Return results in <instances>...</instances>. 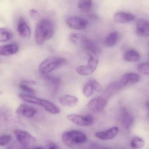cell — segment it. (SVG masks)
Masks as SVG:
<instances>
[{
    "instance_id": "1",
    "label": "cell",
    "mask_w": 149,
    "mask_h": 149,
    "mask_svg": "<svg viewBox=\"0 0 149 149\" xmlns=\"http://www.w3.org/2000/svg\"><path fill=\"white\" fill-rule=\"evenodd\" d=\"M55 32V25L51 20L44 18L40 20L36 26L35 40L38 45L51 38Z\"/></svg>"
},
{
    "instance_id": "2",
    "label": "cell",
    "mask_w": 149,
    "mask_h": 149,
    "mask_svg": "<svg viewBox=\"0 0 149 149\" xmlns=\"http://www.w3.org/2000/svg\"><path fill=\"white\" fill-rule=\"evenodd\" d=\"M62 140L67 147L74 148L85 144L87 141L88 138L86 134L82 131L70 130L63 133Z\"/></svg>"
},
{
    "instance_id": "3",
    "label": "cell",
    "mask_w": 149,
    "mask_h": 149,
    "mask_svg": "<svg viewBox=\"0 0 149 149\" xmlns=\"http://www.w3.org/2000/svg\"><path fill=\"white\" fill-rule=\"evenodd\" d=\"M65 62V59L60 57H52L48 58L39 65V71L42 74H47L63 64Z\"/></svg>"
},
{
    "instance_id": "4",
    "label": "cell",
    "mask_w": 149,
    "mask_h": 149,
    "mask_svg": "<svg viewBox=\"0 0 149 149\" xmlns=\"http://www.w3.org/2000/svg\"><path fill=\"white\" fill-rule=\"evenodd\" d=\"M14 133L16 139L23 148H30L36 142V138L29 132L25 130L16 129Z\"/></svg>"
},
{
    "instance_id": "5",
    "label": "cell",
    "mask_w": 149,
    "mask_h": 149,
    "mask_svg": "<svg viewBox=\"0 0 149 149\" xmlns=\"http://www.w3.org/2000/svg\"><path fill=\"white\" fill-rule=\"evenodd\" d=\"M87 64L86 65L77 66L75 71L80 75L88 76L92 74L96 70L99 60L97 56L89 55Z\"/></svg>"
},
{
    "instance_id": "6",
    "label": "cell",
    "mask_w": 149,
    "mask_h": 149,
    "mask_svg": "<svg viewBox=\"0 0 149 149\" xmlns=\"http://www.w3.org/2000/svg\"><path fill=\"white\" fill-rule=\"evenodd\" d=\"M67 119L74 124L81 127H88L93 125L95 122L94 117L90 115H69Z\"/></svg>"
},
{
    "instance_id": "7",
    "label": "cell",
    "mask_w": 149,
    "mask_h": 149,
    "mask_svg": "<svg viewBox=\"0 0 149 149\" xmlns=\"http://www.w3.org/2000/svg\"><path fill=\"white\" fill-rule=\"evenodd\" d=\"M66 22L70 28L78 30L84 29L86 28L88 24L86 19L77 16H70L67 17Z\"/></svg>"
},
{
    "instance_id": "8",
    "label": "cell",
    "mask_w": 149,
    "mask_h": 149,
    "mask_svg": "<svg viewBox=\"0 0 149 149\" xmlns=\"http://www.w3.org/2000/svg\"><path fill=\"white\" fill-rule=\"evenodd\" d=\"M107 104V99L103 97H98L93 99L87 105L88 108L94 113L101 112Z\"/></svg>"
},
{
    "instance_id": "9",
    "label": "cell",
    "mask_w": 149,
    "mask_h": 149,
    "mask_svg": "<svg viewBox=\"0 0 149 149\" xmlns=\"http://www.w3.org/2000/svg\"><path fill=\"white\" fill-rule=\"evenodd\" d=\"M45 80L49 90L52 94H56L58 92L60 85L61 80L58 77L51 76L47 74H42Z\"/></svg>"
},
{
    "instance_id": "10",
    "label": "cell",
    "mask_w": 149,
    "mask_h": 149,
    "mask_svg": "<svg viewBox=\"0 0 149 149\" xmlns=\"http://www.w3.org/2000/svg\"><path fill=\"white\" fill-rule=\"evenodd\" d=\"M82 45L87 54L89 55L97 56L100 53L101 50L98 45L92 40L85 37L81 42Z\"/></svg>"
},
{
    "instance_id": "11",
    "label": "cell",
    "mask_w": 149,
    "mask_h": 149,
    "mask_svg": "<svg viewBox=\"0 0 149 149\" xmlns=\"http://www.w3.org/2000/svg\"><path fill=\"white\" fill-rule=\"evenodd\" d=\"M140 77L137 73H126L123 75L120 80L117 81L121 89L124 87L131 86L138 82Z\"/></svg>"
},
{
    "instance_id": "12",
    "label": "cell",
    "mask_w": 149,
    "mask_h": 149,
    "mask_svg": "<svg viewBox=\"0 0 149 149\" xmlns=\"http://www.w3.org/2000/svg\"><path fill=\"white\" fill-rule=\"evenodd\" d=\"M136 32L141 37L149 36V22L146 19H138L136 22Z\"/></svg>"
},
{
    "instance_id": "13",
    "label": "cell",
    "mask_w": 149,
    "mask_h": 149,
    "mask_svg": "<svg viewBox=\"0 0 149 149\" xmlns=\"http://www.w3.org/2000/svg\"><path fill=\"white\" fill-rule=\"evenodd\" d=\"M118 127H115L104 131H100L95 133V136L102 141H107L114 138L119 133Z\"/></svg>"
},
{
    "instance_id": "14",
    "label": "cell",
    "mask_w": 149,
    "mask_h": 149,
    "mask_svg": "<svg viewBox=\"0 0 149 149\" xmlns=\"http://www.w3.org/2000/svg\"><path fill=\"white\" fill-rule=\"evenodd\" d=\"M17 31L20 37L23 38H29L31 35L30 28L25 19L21 17L17 26Z\"/></svg>"
},
{
    "instance_id": "15",
    "label": "cell",
    "mask_w": 149,
    "mask_h": 149,
    "mask_svg": "<svg viewBox=\"0 0 149 149\" xmlns=\"http://www.w3.org/2000/svg\"><path fill=\"white\" fill-rule=\"evenodd\" d=\"M17 113L27 118H32L37 113V110L32 107L25 104L20 105L17 109Z\"/></svg>"
},
{
    "instance_id": "16",
    "label": "cell",
    "mask_w": 149,
    "mask_h": 149,
    "mask_svg": "<svg viewBox=\"0 0 149 149\" xmlns=\"http://www.w3.org/2000/svg\"><path fill=\"white\" fill-rule=\"evenodd\" d=\"M114 21L117 24H125L134 21L135 16L130 13L124 12H118L114 16Z\"/></svg>"
},
{
    "instance_id": "17",
    "label": "cell",
    "mask_w": 149,
    "mask_h": 149,
    "mask_svg": "<svg viewBox=\"0 0 149 149\" xmlns=\"http://www.w3.org/2000/svg\"><path fill=\"white\" fill-rule=\"evenodd\" d=\"M120 120L123 126L126 129L130 128L134 122L132 115L124 108H122L121 110Z\"/></svg>"
},
{
    "instance_id": "18",
    "label": "cell",
    "mask_w": 149,
    "mask_h": 149,
    "mask_svg": "<svg viewBox=\"0 0 149 149\" xmlns=\"http://www.w3.org/2000/svg\"><path fill=\"white\" fill-rule=\"evenodd\" d=\"M18 45L12 43L0 46V56H10L15 54L18 51Z\"/></svg>"
},
{
    "instance_id": "19",
    "label": "cell",
    "mask_w": 149,
    "mask_h": 149,
    "mask_svg": "<svg viewBox=\"0 0 149 149\" xmlns=\"http://www.w3.org/2000/svg\"><path fill=\"white\" fill-rule=\"evenodd\" d=\"M40 106L43 108L45 111L53 115H57L60 113L61 109L59 107L49 101L42 99Z\"/></svg>"
},
{
    "instance_id": "20",
    "label": "cell",
    "mask_w": 149,
    "mask_h": 149,
    "mask_svg": "<svg viewBox=\"0 0 149 149\" xmlns=\"http://www.w3.org/2000/svg\"><path fill=\"white\" fill-rule=\"evenodd\" d=\"M59 101L63 106L73 107L77 105L78 99L73 95L66 94L60 97Z\"/></svg>"
},
{
    "instance_id": "21",
    "label": "cell",
    "mask_w": 149,
    "mask_h": 149,
    "mask_svg": "<svg viewBox=\"0 0 149 149\" xmlns=\"http://www.w3.org/2000/svg\"><path fill=\"white\" fill-rule=\"evenodd\" d=\"M11 113L8 109L0 108V129H6L8 125Z\"/></svg>"
},
{
    "instance_id": "22",
    "label": "cell",
    "mask_w": 149,
    "mask_h": 149,
    "mask_svg": "<svg viewBox=\"0 0 149 149\" xmlns=\"http://www.w3.org/2000/svg\"><path fill=\"white\" fill-rule=\"evenodd\" d=\"M141 58L140 53L134 50H130L125 53L124 59L128 62H135L139 60Z\"/></svg>"
},
{
    "instance_id": "23",
    "label": "cell",
    "mask_w": 149,
    "mask_h": 149,
    "mask_svg": "<svg viewBox=\"0 0 149 149\" xmlns=\"http://www.w3.org/2000/svg\"><path fill=\"white\" fill-rule=\"evenodd\" d=\"M19 97L21 99L28 103L40 106L42 99L32 96V95L26 94H20Z\"/></svg>"
},
{
    "instance_id": "24",
    "label": "cell",
    "mask_w": 149,
    "mask_h": 149,
    "mask_svg": "<svg viewBox=\"0 0 149 149\" xmlns=\"http://www.w3.org/2000/svg\"><path fill=\"white\" fill-rule=\"evenodd\" d=\"M119 38V34L116 31L110 32L105 40V44L108 47L113 46L117 43Z\"/></svg>"
},
{
    "instance_id": "25",
    "label": "cell",
    "mask_w": 149,
    "mask_h": 149,
    "mask_svg": "<svg viewBox=\"0 0 149 149\" xmlns=\"http://www.w3.org/2000/svg\"><path fill=\"white\" fill-rule=\"evenodd\" d=\"M93 6L92 0H79L78 3L79 9L84 12H88Z\"/></svg>"
},
{
    "instance_id": "26",
    "label": "cell",
    "mask_w": 149,
    "mask_h": 149,
    "mask_svg": "<svg viewBox=\"0 0 149 149\" xmlns=\"http://www.w3.org/2000/svg\"><path fill=\"white\" fill-rule=\"evenodd\" d=\"M12 32L4 28H0V43L7 42L13 38Z\"/></svg>"
},
{
    "instance_id": "27",
    "label": "cell",
    "mask_w": 149,
    "mask_h": 149,
    "mask_svg": "<svg viewBox=\"0 0 149 149\" xmlns=\"http://www.w3.org/2000/svg\"><path fill=\"white\" fill-rule=\"evenodd\" d=\"M145 145V142L142 138L138 136H135L131 142L132 148L136 149H141Z\"/></svg>"
},
{
    "instance_id": "28",
    "label": "cell",
    "mask_w": 149,
    "mask_h": 149,
    "mask_svg": "<svg viewBox=\"0 0 149 149\" xmlns=\"http://www.w3.org/2000/svg\"><path fill=\"white\" fill-rule=\"evenodd\" d=\"M86 36L80 33H71L69 36V39L74 44H80Z\"/></svg>"
},
{
    "instance_id": "29",
    "label": "cell",
    "mask_w": 149,
    "mask_h": 149,
    "mask_svg": "<svg viewBox=\"0 0 149 149\" xmlns=\"http://www.w3.org/2000/svg\"><path fill=\"white\" fill-rule=\"evenodd\" d=\"M93 86L90 82L87 83L83 88V94L86 97H89L93 94L94 92Z\"/></svg>"
},
{
    "instance_id": "30",
    "label": "cell",
    "mask_w": 149,
    "mask_h": 149,
    "mask_svg": "<svg viewBox=\"0 0 149 149\" xmlns=\"http://www.w3.org/2000/svg\"><path fill=\"white\" fill-rule=\"evenodd\" d=\"M137 70L143 74L149 75V62L139 64L137 66Z\"/></svg>"
},
{
    "instance_id": "31",
    "label": "cell",
    "mask_w": 149,
    "mask_h": 149,
    "mask_svg": "<svg viewBox=\"0 0 149 149\" xmlns=\"http://www.w3.org/2000/svg\"><path fill=\"white\" fill-rule=\"evenodd\" d=\"M19 87L20 89L22 90L24 92H25L27 93L30 94L31 95H34V94H36V93L35 89L29 86L28 85H26V84L21 83L19 85Z\"/></svg>"
},
{
    "instance_id": "32",
    "label": "cell",
    "mask_w": 149,
    "mask_h": 149,
    "mask_svg": "<svg viewBox=\"0 0 149 149\" xmlns=\"http://www.w3.org/2000/svg\"><path fill=\"white\" fill-rule=\"evenodd\" d=\"M11 140V137L9 135H4L0 136V146L8 145Z\"/></svg>"
},
{
    "instance_id": "33",
    "label": "cell",
    "mask_w": 149,
    "mask_h": 149,
    "mask_svg": "<svg viewBox=\"0 0 149 149\" xmlns=\"http://www.w3.org/2000/svg\"><path fill=\"white\" fill-rule=\"evenodd\" d=\"M89 82L91 83V85L93 86V88L94 90L98 92H101L102 91V85L98 82L97 80L94 79H92L89 81Z\"/></svg>"
},
{
    "instance_id": "34",
    "label": "cell",
    "mask_w": 149,
    "mask_h": 149,
    "mask_svg": "<svg viewBox=\"0 0 149 149\" xmlns=\"http://www.w3.org/2000/svg\"><path fill=\"white\" fill-rule=\"evenodd\" d=\"M46 147H47V148L50 149H59V147L57 145L56 143L50 141L48 142L46 144Z\"/></svg>"
},
{
    "instance_id": "35",
    "label": "cell",
    "mask_w": 149,
    "mask_h": 149,
    "mask_svg": "<svg viewBox=\"0 0 149 149\" xmlns=\"http://www.w3.org/2000/svg\"><path fill=\"white\" fill-rule=\"evenodd\" d=\"M30 15L32 18L37 19L39 17L40 15L37 10L35 9H32L30 11Z\"/></svg>"
},
{
    "instance_id": "36",
    "label": "cell",
    "mask_w": 149,
    "mask_h": 149,
    "mask_svg": "<svg viewBox=\"0 0 149 149\" xmlns=\"http://www.w3.org/2000/svg\"><path fill=\"white\" fill-rule=\"evenodd\" d=\"M21 83L26 84V85H36L37 84V82L34 81V80H22L21 81Z\"/></svg>"
},
{
    "instance_id": "37",
    "label": "cell",
    "mask_w": 149,
    "mask_h": 149,
    "mask_svg": "<svg viewBox=\"0 0 149 149\" xmlns=\"http://www.w3.org/2000/svg\"><path fill=\"white\" fill-rule=\"evenodd\" d=\"M36 149H45V148L44 147H36V148H35Z\"/></svg>"
},
{
    "instance_id": "38",
    "label": "cell",
    "mask_w": 149,
    "mask_h": 149,
    "mask_svg": "<svg viewBox=\"0 0 149 149\" xmlns=\"http://www.w3.org/2000/svg\"><path fill=\"white\" fill-rule=\"evenodd\" d=\"M147 106H148V108L149 109V103H148V104H147Z\"/></svg>"
},
{
    "instance_id": "39",
    "label": "cell",
    "mask_w": 149,
    "mask_h": 149,
    "mask_svg": "<svg viewBox=\"0 0 149 149\" xmlns=\"http://www.w3.org/2000/svg\"></svg>"
}]
</instances>
